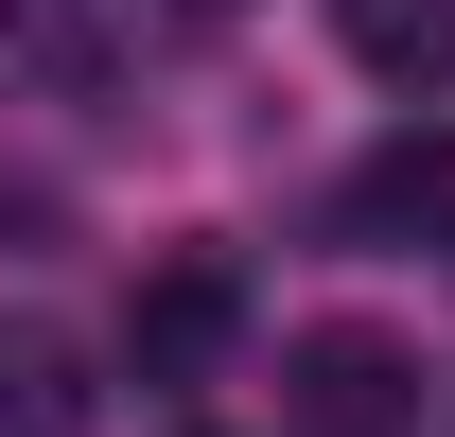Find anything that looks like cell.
Instances as JSON below:
<instances>
[{"instance_id": "obj_5", "label": "cell", "mask_w": 455, "mask_h": 437, "mask_svg": "<svg viewBox=\"0 0 455 437\" xmlns=\"http://www.w3.org/2000/svg\"><path fill=\"white\" fill-rule=\"evenodd\" d=\"M0 437H88V350L70 332H0Z\"/></svg>"}, {"instance_id": "obj_2", "label": "cell", "mask_w": 455, "mask_h": 437, "mask_svg": "<svg viewBox=\"0 0 455 437\" xmlns=\"http://www.w3.org/2000/svg\"><path fill=\"white\" fill-rule=\"evenodd\" d=\"M403 385L420 368H403L386 332H298L281 350V420L298 437H403Z\"/></svg>"}, {"instance_id": "obj_7", "label": "cell", "mask_w": 455, "mask_h": 437, "mask_svg": "<svg viewBox=\"0 0 455 437\" xmlns=\"http://www.w3.org/2000/svg\"><path fill=\"white\" fill-rule=\"evenodd\" d=\"M193 18H228V0H193Z\"/></svg>"}, {"instance_id": "obj_1", "label": "cell", "mask_w": 455, "mask_h": 437, "mask_svg": "<svg viewBox=\"0 0 455 437\" xmlns=\"http://www.w3.org/2000/svg\"><path fill=\"white\" fill-rule=\"evenodd\" d=\"M228 332H245V263H228V245H175V263L123 298V368L193 385V368H228Z\"/></svg>"}, {"instance_id": "obj_4", "label": "cell", "mask_w": 455, "mask_h": 437, "mask_svg": "<svg viewBox=\"0 0 455 437\" xmlns=\"http://www.w3.org/2000/svg\"><path fill=\"white\" fill-rule=\"evenodd\" d=\"M368 88H455V0H333Z\"/></svg>"}, {"instance_id": "obj_3", "label": "cell", "mask_w": 455, "mask_h": 437, "mask_svg": "<svg viewBox=\"0 0 455 437\" xmlns=\"http://www.w3.org/2000/svg\"><path fill=\"white\" fill-rule=\"evenodd\" d=\"M350 227H368V245H455V140L438 123H403L386 158L350 175Z\"/></svg>"}, {"instance_id": "obj_6", "label": "cell", "mask_w": 455, "mask_h": 437, "mask_svg": "<svg viewBox=\"0 0 455 437\" xmlns=\"http://www.w3.org/2000/svg\"><path fill=\"white\" fill-rule=\"evenodd\" d=\"M0 88H88V53H70L53 0H0Z\"/></svg>"}]
</instances>
